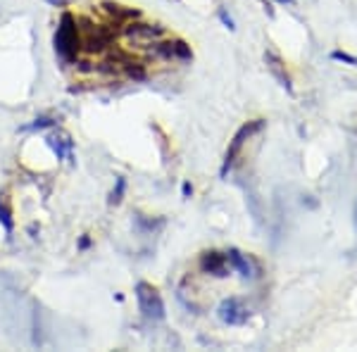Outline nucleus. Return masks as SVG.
Returning a JSON list of instances; mask_svg holds the SVG:
<instances>
[{
  "label": "nucleus",
  "mask_w": 357,
  "mask_h": 352,
  "mask_svg": "<svg viewBox=\"0 0 357 352\" xmlns=\"http://www.w3.org/2000/svg\"><path fill=\"white\" fill-rule=\"evenodd\" d=\"M53 45L57 57L65 65H77L79 55L84 53V36H82V29H79L77 17L72 13H62L60 24H57V31L53 36Z\"/></svg>",
  "instance_id": "nucleus-1"
},
{
  "label": "nucleus",
  "mask_w": 357,
  "mask_h": 352,
  "mask_svg": "<svg viewBox=\"0 0 357 352\" xmlns=\"http://www.w3.org/2000/svg\"><path fill=\"white\" fill-rule=\"evenodd\" d=\"M136 300H138V309L146 316L148 321H162L167 316L165 309V300L160 296V291L148 281H138L136 284Z\"/></svg>",
  "instance_id": "nucleus-2"
},
{
  "label": "nucleus",
  "mask_w": 357,
  "mask_h": 352,
  "mask_svg": "<svg viewBox=\"0 0 357 352\" xmlns=\"http://www.w3.org/2000/svg\"><path fill=\"white\" fill-rule=\"evenodd\" d=\"M264 124H267L264 119H252V122L243 124L238 131H236V136L231 138V143H229L227 155H224V164H222V169H220V174H222V176H227V174H229V169L234 167L236 158L241 155V150H243L248 138H252L255 134H260V131L264 129Z\"/></svg>",
  "instance_id": "nucleus-3"
},
{
  "label": "nucleus",
  "mask_w": 357,
  "mask_h": 352,
  "mask_svg": "<svg viewBox=\"0 0 357 352\" xmlns=\"http://www.w3.org/2000/svg\"><path fill=\"white\" fill-rule=\"evenodd\" d=\"M122 36L129 43H136V45H155L165 36V26L131 20V22H124L122 24Z\"/></svg>",
  "instance_id": "nucleus-4"
},
{
  "label": "nucleus",
  "mask_w": 357,
  "mask_h": 352,
  "mask_svg": "<svg viewBox=\"0 0 357 352\" xmlns=\"http://www.w3.org/2000/svg\"><path fill=\"white\" fill-rule=\"evenodd\" d=\"M217 316L229 326H241L250 319V312H248V307L238 298H227V300H222L220 307H217Z\"/></svg>",
  "instance_id": "nucleus-5"
},
{
  "label": "nucleus",
  "mask_w": 357,
  "mask_h": 352,
  "mask_svg": "<svg viewBox=\"0 0 357 352\" xmlns=\"http://www.w3.org/2000/svg\"><path fill=\"white\" fill-rule=\"evenodd\" d=\"M200 269L207 276H215V279H227L229 276V259L227 252L220 250H207L200 255Z\"/></svg>",
  "instance_id": "nucleus-6"
},
{
  "label": "nucleus",
  "mask_w": 357,
  "mask_h": 352,
  "mask_svg": "<svg viewBox=\"0 0 357 352\" xmlns=\"http://www.w3.org/2000/svg\"><path fill=\"white\" fill-rule=\"evenodd\" d=\"M264 65H267V69L272 72V77L276 79V82H279L281 89H284L286 93H293V84H291L289 72H286L284 60H281V57L276 55L274 50H267V53H264Z\"/></svg>",
  "instance_id": "nucleus-7"
},
{
  "label": "nucleus",
  "mask_w": 357,
  "mask_h": 352,
  "mask_svg": "<svg viewBox=\"0 0 357 352\" xmlns=\"http://www.w3.org/2000/svg\"><path fill=\"white\" fill-rule=\"evenodd\" d=\"M102 13H105L107 17H112L114 22H131V20H138L141 17V10L136 8H126V5L122 3H114V0H102L100 3Z\"/></svg>",
  "instance_id": "nucleus-8"
},
{
  "label": "nucleus",
  "mask_w": 357,
  "mask_h": 352,
  "mask_svg": "<svg viewBox=\"0 0 357 352\" xmlns=\"http://www.w3.org/2000/svg\"><path fill=\"white\" fill-rule=\"evenodd\" d=\"M227 259H229V267H234L243 279H250L252 276V267H250V262H248V257L241 255L236 247H231V250L227 252Z\"/></svg>",
  "instance_id": "nucleus-9"
},
{
  "label": "nucleus",
  "mask_w": 357,
  "mask_h": 352,
  "mask_svg": "<svg viewBox=\"0 0 357 352\" xmlns=\"http://www.w3.org/2000/svg\"><path fill=\"white\" fill-rule=\"evenodd\" d=\"M0 227L5 229V234L8 236H13L15 217H13V205H10L8 195H0Z\"/></svg>",
  "instance_id": "nucleus-10"
},
{
  "label": "nucleus",
  "mask_w": 357,
  "mask_h": 352,
  "mask_svg": "<svg viewBox=\"0 0 357 352\" xmlns=\"http://www.w3.org/2000/svg\"><path fill=\"white\" fill-rule=\"evenodd\" d=\"M122 72L129 79H134V82H143V79L148 77L146 65H143V62H138V60H131V62H126V65H122Z\"/></svg>",
  "instance_id": "nucleus-11"
},
{
  "label": "nucleus",
  "mask_w": 357,
  "mask_h": 352,
  "mask_svg": "<svg viewBox=\"0 0 357 352\" xmlns=\"http://www.w3.org/2000/svg\"><path fill=\"white\" fill-rule=\"evenodd\" d=\"M45 141H48V146L53 148V153L57 155V160H62V158H65V155H67V150H72V146H74V143L69 141V138H67L65 143H62L60 138H55V136H48V138H45Z\"/></svg>",
  "instance_id": "nucleus-12"
},
{
  "label": "nucleus",
  "mask_w": 357,
  "mask_h": 352,
  "mask_svg": "<svg viewBox=\"0 0 357 352\" xmlns=\"http://www.w3.org/2000/svg\"><path fill=\"white\" fill-rule=\"evenodd\" d=\"M174 57H178V60H183V62H191L193 60V50H191V45H188L186 41H181V38H174Z\"/></svg>",
  "instance_id": "nucleus-13"
},
{
  "label": "nucleus",
  "mask_w": 357,
  "mask_h": 352,
  "mask_svg": "<svg viewBox=\"0 0 357 352\" xmlns=\"http://www.w3.org/2000/svg\"><path fill=\"white\" fill-rule=\"evenodd\" d=\"M124 190H126V178H124V176H119V178H117V186H114V190L110 193V205H119V203H122Z\"/></svg>",
  "instance_id": "nucleus-14"
},
{
  "label": "nucleus",
  "mask_w": 357,
  "mask_h": 352,
  "mask_svg": "<svg viewBox=\"0 0 357 352\" xmlns=\"http://www.w3.org/2000/svg\"><path fill=\"white\" fill-rule=\"evenodd\" d=\"M155 55L165 57V60H172V57H174V43H172V41L155 43Z\"/></svg>",
  "instance_id": "nucleus-15"
},
{
  "label": "nucleus",
  "mask_w": 357,
  "mask_h": 352,
  "mask_svg": "<svg viewBox=\"0 0 357 352\" xmlns=\"http://www.w3.org/2000/svg\"><path fill=\"white\" fill-rule=\"evenodd\" d=\"M331 60L333 62H343V65H350V67H357V57L350 55V53H343V50H333Z\"/></svg>",
  "instance_id": "nucleus-16"
},
{
  "label": "nucleus",
  "mask_w": 357,
  "mask_h": 352,
  "mask_svg": "<svg viewBox=\"0 0 357 352\" xmlns=\"http://www.w3.org/2000/svg\"><path fill=\"white\" fill-rule=\"evenodd\" d=\"M48 126H55V119H53V117H38V119H33V124L24 126V129H36V131H41V129H48Z\"/></svg>",
  "instance_id": "nucleus-17"
},
{
  "label": "nucleus",
  "mask_w": 357,
  "mask_h": 352,
  "mask_svg": "<svg viewBox=\"0 0 357 352\" xmlns=\"http://www.w3.org/2000/svg\"><path fill=\"white\" fill-rule=\"evenodd\" d=\"M217 15H220L222 24L227 26L229 31H236V24H234V20H231V17H229V13H227V10H224V8H220V13H217Z\"/></svg>",
  "instance_id": "nucleus-18"
},
{
  "label": "nucleus",
  "mask_w": 357,
  "mask_h": 352,
  "mask_svg": "<svg viewBox=\"0 0 357 352\" xmlns=\"http://www.w3.org/2000/svg\"><path fill=\"white\" fill-rule=\"evenodd\" d=\"M77 67H79V72H84V74L96 72V65L89 60V57H84V60H77Z\"/></svg>",
  "instance_id": "nucleus-19"
},
{
  "label": "nucleus",
  "mask_w": 357,
  "mask_h": 352,
  "mask_svg": "<svg viewBox=\"0 0 357 352\" xmlns=\"http://www.w3.org/2000/svg\"><path fill=\"white\" fill-rule=\"evenodd\" d=\"M181 193H183V198H191V195H193V186H191V183H188V181H183Z\"/></svg>",
  "instance_id": "nucleus-20"
},
{
  "label": "nucleus",
  "mask_w": 357,
  "mask_h": 352,
  "mask_svg": "<svg viewBox=\"0 0 357 352\" xmlns=\"http://www.w3.org/2000/svg\"><path fill=\"white\" fill-rule=\"evenodd\" d=\"M89 247H91V238L89 236H84V238L79 240V250H89Z\"/></svg>",
  "instance_id": "nucleus-21"
},
{
  "label": "nucleus",
  "mask_w": 357,
  "mask_h": 352,
  "mask_svg": "<svg viewBox=\"0 0 357 352\" xmlns=\"http://www.w3.org/2000/svg\"><path fill=\"white\" fill-rule=\"evenodd\" d=\"M50 5H57V8H67L69 3H72V0H48Z\"/></svg>",
  "instance_id": "nucleus-22"
},
{
  "label": "nucleus",
  "mask_w": 357,
  "mask_h": 352,
  "mask_svg": "<svg viewBox=\"0 0 357 352\" xmlns=\"http://www.w3.org/2000/svg\"><path fill=\"white\" fill-rule=\"evenodd\" d=\"M274 3H284V5H289V3H293V0H274Z\"/></svg>",
  "instance_id": "nucleus-23"
}]
</instances>
